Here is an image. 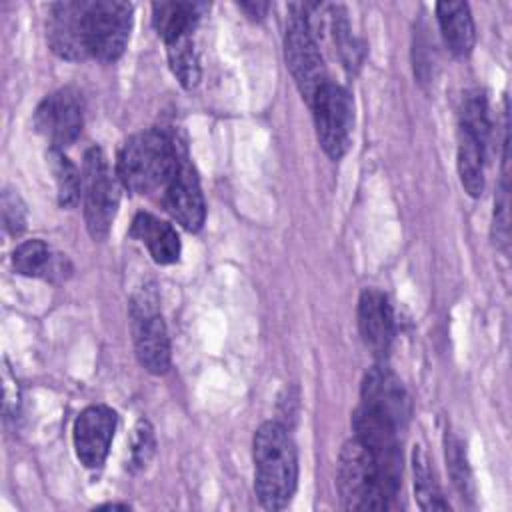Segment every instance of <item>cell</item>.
<instances>
[{
    "label": "cell",
    "instance_id": "1",
    "mask_svg": "<svg viewBox=\"0 0 512 512\" xmlns=\"http://www.w3.org/2000/svg\"><path fill=\"white\" fill-rule=\"evenodd\" d=\"M298 480V454L288 428L270 420L254 434V490L266 510L284 508Z\"/></svg>",
    "mask_w": 512,
    "mask_h": 512
},
{
    "label": "cell",
    "instance_id": "2",
    "mask_svg": "<svg viewBox=\"0 0 512 512\" xmlns=\"http://www.w3.org/2000/svg\"><path fill=\"white\" fill-rule=\"evenodd\" d=\"M180 148L164 130L156 128L130 136L118 154L116 176L120 184L134 194H150L166 188Z\"/></svg>",
    "mask_w": 512,
    "mask_h": 512
},
{
    "label": "cell",
    "instance_id": "3",
    "mask_svg": "<svg viewBox=\"0 0 512 512\" xmlns=\"http://www.w3.org/2000/svg\"><path fill=\"white\" fill-rule=\"evenodd\" d=\"M352 426L356 432L354 438H358L362 446L370 452L380 486L386 498L392 502L398 494L402 476L400 428H396L390 420L382 418L380 414L368 410L362 404L354 410Z\"/></svg>",
    "mask_w": 512,
    "mask_h": 512
},
{
    "label": "cell",
    "instance_id": "4",
    "mask_svg": "<svg viewBox=\"0 0 512 512\" xmlns=\"http://www.w3.org/2000/svg\"><path fill=\"white\" fill-rule=\"evenodd\" d=\"M336 484L346 510H386L392 506L380 486L372 456L358 438H350L340 450Z\"/></svg>",
    "mask_w": 512,
    "mask_h": 512
},
{
    "label": "cell",
    "instance_id": "5",
    "mask_svg": "<svg viewBox=\"0 0 512 512\" xmlns=\"http://www.w3.org/2000/svg\"><path fill=\"white\" fill-rule=\"evenodd\" d=\"M130 316L134 350L140 366L152 374H164L170 368V338L152 284L142 286L132 296Z\"/></svg>",
    "mask_w": 512,
    "mask_h": 512
},
{
    "label": "cell",
    "instance_id": "6",
    "mask_svg": "<svg viewBox=\"0 0 512 512\" xmlns=\"http://www.w3.org/2000/svg\"><path fill=\"white\" fill-rule=\"evenodd\" d=\"M120 202L118 182L110 172L108 160L98 146H92L84 156L82 168V206L84 220L94 240H104L116 218Z\"/></svg>",
    "mask_w": 512,
    "mask_h": 512
},
{
    "label": "cell",
    "instance_id": "7",
    "mask_svg": "<svg viewBox=\"0 0 512 512\" xmlns=\"http://www.w3.org/2000/svg\"><path fill=\"white\" fill-rule=\"evenodd\" d=\"M316 126V138L322 150L332 158L340 160L350 148L354 108L350 94L334 84L326 82L310 102Z\"/></svg>",
    "mask_w": 512,
    "mask_h": 512
},
{
    "label": "cell",
    "instance_id": "8",
    "mask_svg": "<svg viewBox=\"0 0 512 512\" xmlns=\"http://www.w3.org/2000/svg\"><path fill=\"white\" fill-rule=\"evenodd\" d=\"M284 56L286 66L302 94V98L310 104L316 92L328 82L326 66L316 44L314 32L304 18L302 10L296 12L286 28L284 36Z\"/></svg>",
    "mask_w": 512,
    "mask_h": 512
},
{
    "label": "cell",
    "instance_id": "9",
    "mask_svg": "<svg viewBox=\"0 0 512 512\" xmlns=\"http://www.w3.org/2000/svg\"><path fill=\"white\" fill-rule=\"evenodd\" d=\"M132 28V4L120 0H94L88 4L90 56L114 62L122 56Z\"/></svg>",
    "mask_w": 512,
    "mask_h": 512
},
{
    "label": "cell",
    "instance_id": "10",
    "mask_svg": "<svg viewBox=\"0 0 512 512\" xmlns=\"http://www.w3.org/2000/svg\"><path fill=\"white\" fill-rule=\"evenodd\" d=\"M84 104L78 90L66 86L48 94L34 112V128L52 144L50 148L70 146L82 132Z\"/></svg>",
    "mask_w": 512,
    "mask_h": 512
},
{
    "label": "cell",
    "instance_id": "11",
    "mask_svg": "<svg viewBox=\"0 0 512 512\" xmlns=\"http://www.w3.org/2000/svg\"><path fill=\"white\" fill-rule=\"evenodd\" d=\"M88 4L86 0H64L50 6L46 38L56 56L74 62L90 58Z\"/></svg>",
    "mask_w": 512,
    "mask_h": 512
},
{
    "label": "cell",
    "instance_id": "12",
    "mask_svg": "<svg viewBox=\"0 0 512 512\" xmlns=\"http://www.w3.org/2000/svg\"><path fill=\"white\" fill-rule=\"evenodd\" d=\"M164 190L166 208L174 216V220L190 232L200 230L206 218V204L196 170L190 164L184 148H180L176 168Z\"/></svg>",
    "mask_w": 512,
    "mask_h": 512
},
{
    "label": "cell",
    "instance_id": "13",
    "mask_svg": "<svg viewBox=\"0 0 512 512\" xmlns=\"http://www.w3.org/2000/svg\"><path fill=\"white\" fill-rule=\"evenodd\" d=\"M114 430L116 412L106 404H92L78 414L72 440L76 456L86 468H100L106 462Z\"/></svg>",
    "mask_w": 512,
    "mask_h": 512
},
{
    "label": "cell",
    "instance_id": "14",
    "mask_svg": "<svg viewBox=\"0 0 512 512\" xmlns=\"http://www.w3.org/2000/svg\"><path fill=\"white\" fill-rule=\"evenodd\" d=\"M360 396L362 406L390 420L396 428L402 430L408 424L412 412L408 392L400 378L384 364H376L366 372Z\"/></svg>",
    "mask_w": 512,
    "mask_h": 512
},
{
    "label": "cell",
    "instance_id": "15",
    "mask_svg": "<svg viewBox=\"0 0 512 512\" xmlns=\"http://www.w3.org/2000/svg\"><path fill=\"white\" fill-rule=\"evenodd\" d=\"M358 328L366 348L384 358L394 340V314L388 298L376 290L366 288L358 300Z\"/></svg>",
    "mask_w": 512,
    "mask_h": 512
},
{
    "label": "cell",
    "instance_id": "16",
    "mask_svg": "<svg viewBox=\"0 0 512 512\" xmlns=\"http://www.w3.org/2000/svg\"><path fill=\"white\" fill-rule=\"evenodd\" d=\"M12 266L22 276H34L44 280H64L70 274V262L66 256L56 254L50 246L38 238L26 240L12 252Z\"/></svg>",
    "mask_w": 512,
    "mask_h": 512
},
{
    "label": "cell",
    "instance_id": "17",
    "mask_svg": "<svg viewBox=\"0 0 512 512\" xmlns=\"http://www.w3.org/2000/svg\"><path fill=\"white\" fill-rule=\"evenodd\" d=\"M130 236L146 246L152 260L158 264H172L180 256V236L164 220L138 212L130 226Z\"/></svg>",
    "mask_w": 512,
    "mask_h": 512
},
{
    "label": "cell",
    "instance_id": "18",
    "mask_svg": "<svg viewBox=\"0 0 512 512\" xmlns=\"http://www.w3.org/2000/svg\"><path fill=\"white\" fill-rule=\"evenodd\" d=\"M206 4L190 0H162L152 4V24L164 42L194 32Z\"/></svg>",
    "mask_w": 512,
    "mask_h": 512
},
{
    "label": "cell",
    "instance_id": "19",
    "mask_svg": "<svg viewBox=\"0 0 512 512\" xmlns=\"http://www.w3.org/2000/svg\"><path fill=\"white\" fill-rule=\"evenodd\" d=\"M436 18L448 50L456 56L470 54L474 46V20L466 2H438Z\"/></svg>",
    "mask_w": 512,
    "mask_h": 512
},
{
    "label": "cell",
    "instance_id": "20",
    "mask_svg": "<svg viewBox=\"0 0 512 512\" xmlns=\"http://www.w3.org/2000/svg\"><path fill=\"white\" fill-rule=\"evenodd\" d=\"M488 142L470 130L458 126V176L470 196H480L484 190V158Z\"/></svg>",
    "mask_w": 512,
    "mask_h": 512
},
{
    "label": "cell",
    "instance_id": "21",
    "mask_svg": "<svg viewBox=\"0 0 512 512\" xmlns=\"http://www.w3.org/2000/svg\"><path fill=\"white\" fill-rule=\"evenodd\" d=\"M46 158L54 176L58 204L62 208H74L82 196V174L78 172L74 162L58 148H50Z\"/></svg>",
    "mask_w": 512,
    "mask_h": 512
},
{
    "label": "cell",
    "instance_id": "22",
    "mask_svg": "<svg viewBox=\"0 0 512 512\" xmlns=\"http://www.w3.org/2000/svg\"><path fill=\"white\" fill-rule=\"evenodd\" d=\"M166 52H168L170 68L178 78V82L188 90L196 88L200 82V60L194 48L192 34L166 42Z\"/></svg>",
    "mask_w": 512,
    "mask_h": 512
},
{
    "label": "cell",
    "instance_id": "23",
    "mask_svg": "<svg viewBox=\"0 0 512 512\" xmlns=\"http://www.w3.org/2000/svg\"><path fill=\"white\" fill-rule=\"evenodd\" d=\"M412 468H414V492L422 510H448V502L444 500L440 486L432 474L430 462L422 446H416L412 452Z\"/></svg>",
    "mask_w": 512,
    "mask_h": 512
},
{
    "label": "cell",
    "instance_id": "24",
    "mask_svg": "<svg viewBox=\"0 0 512 512\" xmlns=\"http://www.w3.org/2000/svg\"><path fill=\"white\" fill-rule=\"evenodd\" d=\"M444 448H446V466L450 472V478L456 486V490L462 494V498H472L474 496V482H472V472L466 460V450L462 440L456 434H448L444 438Z\"/></svg>",
    "mask_w": 512,
    "mask_h": 512
},
{
    "label": "cell",
    "instance_id": "25",
    "mask_svg": "<svg viewBox=\"0 0 512 512\" xmlns=\"http://www.w3.org/2000/svg\"><path fill=\"white\" fill-rule=\"evenodd\" d=\"M330 16H332V36H334V44L340 52V58L344 62V66L352 72L358 68L360 64V48L350 32L348 20L344 16V12L336 6H330Z\"/></svg>",
    "mask_w": 512,
    "mask_h": 512
},
{
    "label": "cell",
    "instance_id": "26",
    "mask_svg": "<svg viewBox=\"0 0 512 512\" xmlns=\"http://www.w3.org/2000/svg\"><path fill=\"white\" fill-rule=\"evenodd\" d=\"M156 450V438L154 430L148 420H138L134 434H132V450H130V462L134 468H144Z\"/></svg>",
    "mask_w": 512,
    "mask_h": 512
},
{
    "label": "cell",
    "instance_id": "27",
    "mask_svg": "<svg viewBox=\"0 0 512 512\" xmlns=\"http://www.w3.org/2000/svg\"><path fill=\"white\" fill-rule=\"evenodd\" d=\"M2 220L6 230L16 236L26 228V208L20 196L12 190H4L2 194Z\"/></svg>",
    "mask_w": 512,
    "mask_h": 512
},
{
    "label": "cell",
    "instance_id": "28",
    "mask_svg": "<svg viewBox=\"0 0 512 512\" xmlns=\"http://www.w3.org/2000/svg\"><path fill=\"white\" fill-rule=\"evenodd\" d=\"M508 230H510V218H508V184L506 176L502 182V190L494 202V238L496 242L506 250L508 244Z\"/></svg>",
    "mask_w": 512,
    "mask_h": 512
},
{
    "label": "cell",
    "instance_id": "29",
    "mask_svg": "<svg viewBox=\"0 0 512 512\" xmlns=\"http://www.w3.org/2000/svg\"><path fill=\"white\" fill-rule=\"evenodd\" d=\"M2 410L6 414V418H12L18 414V408H20V388H18V382H16V376H12L10 372V366L4 364V370H2Z\"/></svg>",
    "mask_w": 512,
    "mask_h": 512
},
{
    "label": "cell",
    "instance_id": "30",
    "mask_svg": "<svg viewBox=\"0 0 512 512\" xmlns=\"http://www.w3.org/2000/svg\"><path fill=\"white\" fill-rule=\"evenodd\" d=\"M250 18H264L268 12V4L266 2H240L238 4Z\"/></svg>",
    "mask_w": 512,
    "mask_h": 512
},
{
    "label": "cell",
    "instance_id": "31",
    "mask_svg": "<svg viewBox=\"0 0 512 512\" xmlns=\"http://www.w3.org/2000/svg\"><path fill=\"white\" fill-rule=\"evenodd\" d=\"M102 510H110V508H122V510H128L130 506L128 504H104V506H100Z\"/></svg>",
    "mask_w": 512,
    "mask_h": 512
}]
</instances>
